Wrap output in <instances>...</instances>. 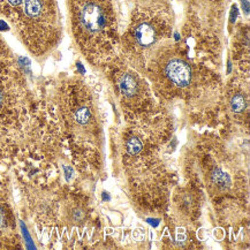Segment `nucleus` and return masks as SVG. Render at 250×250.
Returning <instances> with one entry per match:
<instances>
[{
    "mask_svg": "<svg viewBox=\"0 0 250 250\" xmlns=\"http://www.w3.org/2000/svg\"><path fill=\"white\" fill-rule=\"evenodd\" d=\"M167 29H162V23L151 19H143L128 31L127 41L130 47L135 50L136 53L146 52L158 43V41L166 34Z\"/></svg>",
    "mask_w": 250,
    "mask_h": 250,
    "instance_id": "nucleus-3",
    "label": "nucleus"
},
{
    "mask_svg": "<svg viewBox=\"0 0 250 250\" xmlns=\"http://www.w3.org/2000/svg\"><path fill=\"white\" fill-rule=\"evenodd\" d=\"M119 94L123 97L124 103L129 106L137 108L143 105V101L146 98V88L142 80L133 73H121L117 80Z\"/></svg>",
    "mask_w": 250,
    "mask_h": 250,
    "instance_id": "nucleus-4",
    "label": "nucleus"
},
{
    "mask_svg": "<svg viewBox=\"0 0 250 250\" xmlns=\"http://www.w3.org/2000/svg\"><path fill=\"white\" fill-rule=\"evenodd\" d=\"M4 50H5V47L2 46V43L0 42V57H1V54H2V52H4Z\"/></svg>",
    "mask_w": 250,
    "mask_h": 250,
    "instance_id": "nucleus-8",
    "label": "nucleus"
},
{
    "mask_svg": "<svg viewBox=\"0 0 250 250\" xmlns=\"http://www.w3.org/2000/svg\"><path fill=\"white\" fill-rule=\"evenodd\" d=\"M73 34L86 58L92 62L107 59L115 46L117 25L106 0H83L73 9Z\"/></svg>",
    "mask_w": 250,
    "mask_h": 250,
    "instance_id": "nucleus-1",
    "label": "nucleus"
},
{
    "mask_svg": "<svg viewBox=\"0 0 250 250\" xmlns=\"http://www.w3.org/2000/svg\"><path fill=\"white\" fill-rule=\"evenodd\" d=\"M230 108L234 113H241L247 107V99L243 94H234L229 102Z\"/></svg>",
    "mask_w": 250,
    "mask_h": 250,
    "instance_id": "nucleus-5",
    "label": "nucleus"
},
{
    "mask_svg": "<svg viewBox=\"0 0 250 250\" xmlns=\"http://www.w3.org/2000/svg\"><path fill=\"white\" fill-rule=\"evenodd\" d=\"M162 84H167L171 91L180 92L193 85L194 69L181 57H165L158 66Z\"/></svg>",
    "mask_w": 250,
    "mask_h": 250,
    "instance_id": "nucleus-2",
    "label": "nucleus"
},
{
    "mask_svg": "<svg viewBox=\"0 0 250 250\" xmlns=\"http://www.w3.org/2000/svg\"><path fill=\"white\" fill-rule=\"evenodd\" d=\"M6 2H7V4H8L9 6H11L12 8H19V7H20V11H21L22 6H23V2H24V0H6ZM20 11L18 12L17 17H15V18H14V20L12 21L13 23H14L15 20H17V18H18L19 13H20Z\"/></svg>",
    "mask_w": 250,
    "mask_h": 250,
    "instance_id": "nucleus-7",
    "label": "nucleus"
},
{
    "mask_svg": "<svg viewBox=\"0 0 250 250\" xmlns=\"http://www.w3.org/2000/svg\"><path fill=\"white\" fill-rule=\"evenodd\" d=\"M8 106L7 103V94H6L5 89L2 85H0V114L5 111V108Z\"/></svg>",
    "mask_w": 250,
    "mask_h": 250,
    "instance_id": "nucleus-6",
    "label": "nucleus"
}]
</instances>
